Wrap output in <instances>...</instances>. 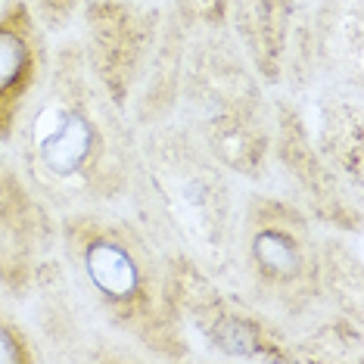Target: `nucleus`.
<instances>
[{"instance_id": "20e7f679", "label": "nucleus", "mask_w": 364, "mask_h": 364, "mask_svg": "<svg viewBox=\"0 0 364 364\" xmlns=\"http://www.w3.org/2000/svg\"><path fill=\"white\" fill-rule=\"evenodd\" d=\"M250 262L264 287L284 289V293L302 287L311 277V252L299 218L277 205H264V215L255 212Z\"/></svg>"}, {"instance_id": "423d86ee", "label": "nucleus", "mask_w": 364, "mask_h": 364, "mask_svg": "<svg viewBox=\"0 0 364 364\" xmlns=\"http://www.w3.org/2000/svg\"><path fill=\"white\" fill-rule=\"evenodd\" d=\"M212 339L230 358H268L262 346L271 343H264L262 327L246 314H218L212 321Z\"/></svg>"}, {"instance_id": "0eeeda50", "label": "nucleus", "mask_w": 364, "mask_h": 364, "mask_svg": "<svg viewBox=\"0 0 364 364\" xmlns=\"http://www.w3.org/2000/svg\"><path fill=\"white\" fill-rule=\"evenodd\" d=\"M38 352L31 349V339L22 333V327L0 311V364H28Z\"/></svg>"}, {"instance_id": "39448f33", "label": "nucleus", "mask_w": 364, "mask_h": 364, "mask_svg": "<svg viewBox=\"0 0 364 364\" xmlns=\"http://www.w3.org/2000/svg\"><path fill=\"white\" fill-rule=\"evenodd\" d=\"M31 228L26 212V190L0 165V277L28 271Z\"/></svg>"}, {"instance_id": "7ed1b4c3", "label": "nucleus", "mask_w": 364, "mask_h": 364, "mask_svg": "<svg viewBox=\"0 0 364 364\" xmlns=\"http://www.w3.org/2000/svg\"><path fill=\"white\" fill-rule=\"evenodd\" d=\"M47 47L41 22L26 0H10L0 10V144L19 131L26 106L44 78Z\"/></svg>"}, {"instance_id": "6e6552de", "label": "nucleus", "mask_w": 364, "mask_h": 364, "mask_svg": "<svg viewBox=\"0 0 364 364\" xmlns=\"http://www.w3.org/2000/svg\"><path fill=\"white\" fill-rule=\"evenodd\" d=\"M75 0H41V16H44V26H60L65 16L72 13Z\"/></svg>"}, {"instance_id": "f03ea898", "label": "nucleus", "mask_w": 364, "mask_h": 364, "mask_svg": "<svg viewBox=\"0 0 364 364\" xmlns=\"http://www.w3.org/2000/svg\"><path fill=\"white\" fill-rule=\"evenodd\" d=\"M35 168L53 184H94L109 153L100 119L81 94L56 90L28 125Z\"/></svg>"}, {"instance_id": "f257e3e1", "label": "nucleus", "mask_w": 364, "mask_h": 364, "mask_svg": "<svg viewBox=\"0 0 364 364\" xmlns=\"http://www.w3.org/2000/svg\"><path fill=\"white\" fill-rule=\"evenodd\" d=\"M65 250L115 324L153 343L168 336V280L134 228L103 215H75L65 221Z\"/></svg>"}]
</instances>
